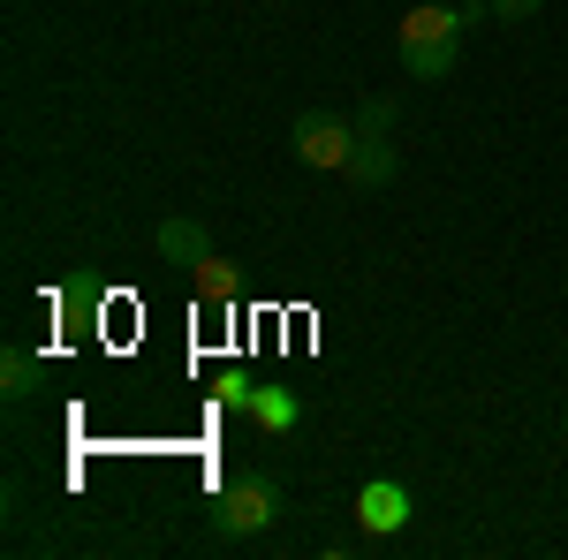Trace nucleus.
Returning <instances> with one entry per match:
<instances>
[{"instance_id":"nucleus-9","label":"nucleus","mask_w":568,"mask_h":560,"mask_svg":"<svg viewBox=\"0 0 568 560\" xmlns=\"http://www.w3.org/2000/svg\"><path fill=\"white\" fill-rule=\"evenodd\" d=\"M394 130V99H364L356 106V136H387Z\"/></svg>"},{"instance_id":"nucleus-1","label":"nucleus","mask_w":568,"mask_h":560,"mask_svg":"<svg viewBox=\"0 0 568 560\" xmlns=\"http://www.w3.org/2000/svg\"><path fill=\"white\" fill-rule=\"evenodd\" d=\"M394 53H402V69H409L417 84H447L455 61H463V8H455V0L409 8L402 31H394Z\"/></svg>"},{"instance_id":"nucleus-3","label":"nucleus","mask_w":568,"mask_h":560,"mask_svg":"<svg viewBox=\"0 0 568 560\" xmlns=\"http://www.w3.org/2000/svg\"><path fill=\"white\" fill-rule=\"evenodd\" d=\"M288 144H296V160H304V167H318V174H334V167H349V160H356V130L342 122V114H326V106L296 114Z\"/></svg>"},{"instance_id":"nucleus-12","label":"nucleus","mask_w":568,"mask_h":560,"mask_svg":"<svg viewBox=\"0 0 568 560\" xmlns=\"http://www.w3.org/2000/svg\"><path fill=\"white\" fill-rule=\"evenodd\" d=\"M561 431H568V409H561Z\"/></svg>"},{"instance_id":"nucleus-5","label":"nucleus","mask_w":568,"mask_h":560,"mask_svg":"<svg viewBox=\"0 0 568 560\" xmlns=\"http://www.w3.org/2000/svg\"><path fill=\"white\" fill-rule=\"evenodd\" d=\"M349 182H364V190H387V182H394V144H387V136H356Z\"/></svg>"},{"instance_id":"nucleus-11","label":"nucleus","mask_w":568,"mask_h":560,"mask_svg":"<svg viewBox=\"0 0 568 560\" xmlns=\"http://www.w3.org/2000/svg\"><path fill=\"white\" fill-rule=\"evenodd\" d=\"M546 0H493V23H530Z\"/></svg>"},{"instance_id":"nucleus-4","label":"nucleus","mask_w":568,"mask_h":560,"mask_svg":"<svg viewBox=\"0 0 568 560\" xmlns=\"http://www.w3.org/2000/svg\"><path fill=\"white\" fill-rule=\"evenodd\" d=\"M160 258L168 265H197L213 258V235H205V220H160Z\"/></svg>"},{"instance_id":"nucleus-2","label":"nucleus","mask_w":568,"mask_h":560,"mask_svg":"<svg viewBox=\"0 0 568 560\" xmlns=\"http://www.w3.org/2000/svg\"><path fill=\"white\" fill-rule=\"evenodd\" d=\"M273 516H281V477L273 470H235L213 492V530L220 538H258Z\"/></svg>"},{"instance_id":"nucleus-8","label":"nucleus","mask_w":568,"mask_h":560,"mask_svg":"<svg viewBox=\"0 0 568 560\" xmlns=\"http://www.w3.org/2000/svg\"><path fill=\"white\" fill-rule=\"evenodd\" d=\"M251 409H258V425H273V431L304 417V409H296V394H273V387H265V394H251Z\"/></svg>"},{"instance_id":"nucleus-6","label":"nucleus","mask_w":568,"mask_h":560,"mask_svg":"<svg viewBox=\"0 0 568 560\" xmlns=\"http://www.w3.org/2000/svg\"><path fill=\"white\" fill-rule=\"evenodd\" d=\"M39 387H45V364L31 348H8V356H0V394H8V401H31Z\"/></svg>"},{"instance_id":"nucleus-7","label":"nucleus","mask_w":568,"mask_h":560,"mask_svg":"<svg viewBox=\"0 0 568 560\" xmlns=\"http://www.w3.org/2000/svg\"><path fill=\"white\" fill-rule=\"evenodd\" d=\"M235 288H243V273L220 258V251L197 265V303H205V310H227V303H235Z\"/></svg>"},{"instance_id":"nucleus-10","label":"nucleus","mask_w":568,"mask_h":560,"mask_svg":"<svg viewBox=\"0 0 568 560\" xmlns=\"http://www.w3.org/2000/svg\"><path fill=\"white\" fill-rule=\"evenodd\" d=\"M364 516L379 522V530H387V522H402V492H394V485H372V508H364Z\"/></svg>"},{"instance_id":"nucleus-13","label":"nucleus","mask_w":568,"mask_h":560,"mask_svg":"<svg viewBox=\"0 0 568 560\" xmlns=\"http://www.w3.org/2000/svg\"><path fill=\"white\" fill-rule=\"evenodd\" d=\"M455 8H463V0H455Z\"/></svg>"}]
</instances>
